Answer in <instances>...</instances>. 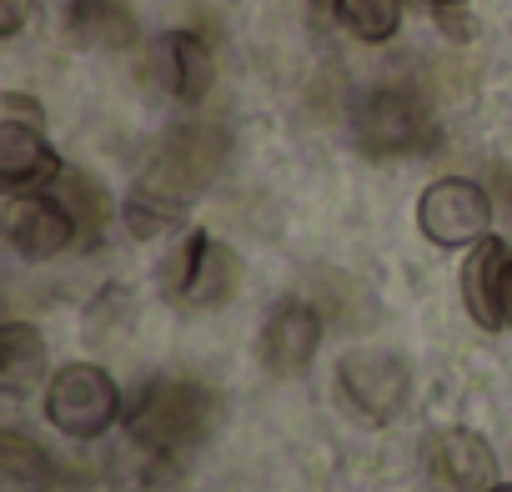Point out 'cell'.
Returning <instances> with one entry per match:
<instances>
[{
	"label": "cell",
	"mask_w": 512,
	"mask_h": 492,
	"mask_svg": "<svg viewBox=\"0 0 512 492\" xmlns=\"http://www.w3.org/2000/svg\"><path fill=\"white\" fill-rule=\"evenodd\" d=\"M131 437L151 452H186L196 442H206L211 422H216V397L201 382L186 377H161L141 392V402L131 407Z\"/></svg>",
	"instance_id": "cell-1"
},
{
	"label": "cell",
	"mask_w": 512,
	"mask_h": 492,
	"mask_svg": "<svg viewBox=\"0 0 512 492\" xmlns=\"http://www.w3.org/2000/svg\"><path fill=\"white\" fill-rule=\"evenodd\" d=\"M221 161H226V131L206 126V121H186V126L161 136V146L151 151L136 186L151 191V196H166L176 206H191L216 181Z\"/></svg>",
	"instance_id": "cell-2"
},
{
	"label": "cell",
	"mask_w": 512,
	"mask_h": 492,
	"mask_svg": "<svg viewBox=\"0 0 512 492\" xmlns=\"http://www.w3.org/2000/svg\"><path fill=\"white\" fill-rule=\"evenodd\" d=\"M241 292V262L231 246H221L206 231H186L171 257L161 262V297L191 312H211L226 307Z\"/></svg>",
	"instance_id": "cell-3"
},
{
	"label": "cell",
	"mask_w": 512,
	"mask_h": 492,
	"mask_svg": "<svg viewBox=\"0 0 512 492\" xmlns=\"http://www.w3.org/2000/svg\"><path fill=\"white\" fill-rule=\"evenodd\" d=\"M352 136H357V146H362L367 156H377V161H387V156H422V151H432V146L442 141V131H437V121L427 116V106H422L412 91H402V86L372 91V96L357 106Z\"/></svg>",
	"instance_id": "cell-4"
},
{
	"label": "cell",
	"mask_w": 512,
	"mask_h": 492,
	"mask_svg": "<svg viewBox=\"0 0 512 492\" xmlns=\"http://www.w3.org/2000/svg\"><path fill=\"white\" fill-rule=\"evenodd\" d=\"M46 417L56 432L66 437H101L111 432V422L121 417V392L111 382V372L91 367V362H71L51 377V392H46Z\"/></svg>",
	"instance_id": "cell-5"
},
{
	"label": "cell",
	"mask_w": 512,
	"mask_h": 492,
	"mask_svg": "<svg viewBox=\"0 0 512 492\" xmlns=\"http://www.w3.org/2000/svg\"><path fill=\"white\" fill-rule=\"evenodd\" d=\"M337 382H342L347 407H352L362 422H377V427L392 422V417H402L407 392H412L407 362H402L397 352H377V347L347 352L342 367H337Z\"/></svg>",
	"instance_id": "cell-6"
},
{
	"label": "cell",
	"mask_w": 512,
	"mask_h": 492,
	"mask_svg": "<svg viewBox=\"0 0 512 492\" xmlns=\"http://www.w3.org/2000/svg\"><path fill=\"white\" fill-rule=\"evenodd\" d=\"M417 226H422V236L437 241V246H472V241H482L487 226H492V201H487V191H482L477 181H467V176H442V181H432V186L422 191V201H417Z\"/></svg>",
	"instance_id": "cell-7"
},
{
	"label": "cell",
	"mask_w": 512,
	"mask_h": 492,
	"mask_svg": "<svg viewBox=\"0 0 512 492\" xmlns=\"http://www.w3.org/2000/svg\"><path fill=\"white\" fill-rule=\"evenodd\" d=\"M0 236H6V246L16 257L26 262H46L56 252H66V246L76 241V221L66 211L61 196H46V191H21L6 201V211H0Z\"/></svg>",
	"instance_id": "cell-8"
},
{
	"label": "cell",
	"mask_w": 512,
	"mask_h": 492,
	"mask_svg": "<svg viewBox=\"0 0 512 492\" xmlns=\"http://www.w3.org/2000/svg\"><path fill=\"white\" fill-rule=\"evenodd\" d=\"M151 76H156V86H161L171 101L196 106V101H206V91H211V81H216L211 46H206L196 31H166V36H156V46H151Z\"/></svg>",
	"instance_id": "cell-9"
},
{
	"label": "cell",
	"mask_w": 512,
	"mask_h": 492,
	"mask_svg": "<svg viewBox=\"0 0 512 492\" xmlns=\"http://www.w3.org/2000/svg\"><path fill=\"white\" fill-rule=\"evenodd\" d=\"M317 342H322V312L307 302H282L262 327V367L272 377H302L317 357Z\"/></svg>",
	"instance_id": "cell-10"
},
{
	"label": "cell",
	"mask_w": 512,
	"mask_h": 492,
	"mask_svg": "<svg viewBox=\"0 0 512 492\" xmlns=\"http://www.w3.org/2000/svg\"><path fill=\"white\" fill-rule=\"evenodd\" d=\"M427 472L447 492H487L497 482V457L492 447L467 432V427H442L427 437Z\"/></svg>",
	"instance_id": "cell-11"
},
{
	"label": "cell",
	"mask_w": 512,
	"mask_h": 492,
	"mask_svg": "<svg viewBox=\"0 0 512 492\" xmlns=\"http://www.w3.org/2000/svg\"><path fill=\"white\" fill-rule=\"evenodd\" d=\"M61 176V156L46 146L41 126L11 121L0 126V191L21 196V191H41Z\"/></svg>",
	"instance_id": "cell-12"
},
{
	"label": "cell",
	"mask_w": 512,
	"mask_h": 492,
	"mask_svg": "<svg viewBox=\"0 0 512 492\" xmlns=\"http://www.w3.org/2000/svg\"><path fill=\"white\" fill-rule=\"evenodd\" d=\"M56 16L71 46H131L136 21L126 0H56Z\"/></svg>",
	"instance_id": "cell-13"
},
{
	"label": "cell",
	"mask_w": 512,
	"mask_h": 492,
	"mask_svg": "<svg viewBox=\"0 0 512 492\" xmlns=\"http://www.w3.org/2000/svg\"><path fill=\"white\" fill-rule=\"evenodd\" d=\"M46 377V337L31 322H0V397H26Z\"/></svg>",
	"instance_id": "cell-14"
},
{
	"label": "cell",
	"mask_w": 512,
	"mask_h": 492,
	"mask_svg": "<svg viewBox=\"0 0 512 492\" xmlns=\"http://www.w3.org/2000/svg\"><path fill=\"white\" fill-rule=\"evenodd\" d=\"M502 262H507V246L497 236L472 241V257L462 262V302H467V317L482 332H502V317H497V272H502Z\"/></svg>",
	"instance_id": "cell-15"
},
{
	"label": "cell",
	"mask_w": 512,
	"mask_h": 492,
	"mask_svg": "<svg viewBox=\"0 0 512 492\" xmlns=\"http://www.w3.org/2000/svg\"><path fill=\"white\" fill-rule=\"evenodd\" d=\"M51 186H56V196L66 201V211H71V221H76V241H96V236L106 231V221H111V196H106V186H101L91 171H66V166H61V176H56Z\"/></svg>",
	"instance_id": "cell-16"
},
{
	"label": "cell",
	"mask_w": 512,
	"mask_h": 492,
	"mask_svg": "<svg viewBox=\"0 0 512 492\" xmlns=\"http://www.w3.org/2000/svg\"><path fill=\"white\" fill-rule=\"evenodd\" d=\"M337 21H342L347 36H357L367 46H382L402 26V0H337Z\"/></svg>",
	"instance_id": "cell-17"
},
{
	"label": "cell",
	"mask_w": 512,
	"mask_h": 492,
	"mask_svg": "<svg viewBox=\"0 0 512 492\" xmlns=\"http://www.w3.org/2000/svg\"><path fill=\"white\" fill-rule=\"evenodd\" d=\"M0 477L21 482V487H41L51 482V457L36 437L26 432H0Z\"/></svg>",
	"instance_id": "cell-18"
},
{
	"label": "cell",
	"mask_w": 512,
	"mask_h": 492,
	"mask_svg": "<svg viewBox=\"0 0 512 492\" xmlns=\"http://www.w3.org/2000/svg\"><path fill=\"white\" fill-rule=\"evenodd\" d=\"M121 216H126V231H131V236L151 241V236H161V231L181 226V221H186V206H176V201H166V196H151V191L131 186V196H126Z\"/></svg>",
	"instance_id": "cell-19"
},
{
	"label": "cell",
	"mask_w": 512,
	"mask_h": 492,
	"mask_svg": "<svg viewBox=\"0 0 512 492\" xmlns=\"http://www.w3.org/2000/svg\"><path fill=\"white\" fill-rule=\"evenodd\" d=\"M11 121H26V126H46V111L36 96H21V91H0V126Z\"/></svg>",
	"instance_id": "cell-20"
},
{
	"label": "cell",
	"mask_w": 512,
	"mask_h": 492,
	"mask_svg": "<svg viewBox=\"0 0 512 492\" xmlns=\"http://www.w3.org/2000/svg\"><path fill=\"white\" fill-rule=\"evenodd\" d=\"M432 21H437V31H442L447 41H457V46L477 36V21H472V11H467V6H437V11H432Z\"/></svg>",
	"instance_id": "cell-21"
},
{
	"label": "cell",
	"mask_w": 512,
	"mask_h": 492,
	"mask_svg": "<svg viewBox=\"0 0 512 492\" xmlns=\"http://www.w3.org/2000/svg\"><path fill=\"white\" fill-rule=\"evenodd\" d=\"M26 21H31V0H0V41L21 36Z\"/></svg>",
	"instance_id": "cell-22"
},
{
	"label": "cell",
	"mask_w": 512,
	"mask_h": 492,
	"mask_svg": "<svg viewBox=\"0 0 512 492\" xmlns=\"http://www.w3.org/2000/svg\"><path fill=\"white\" fill-rule=\"evenodd\" d=\"M497 317H502V327H512V252L497 272Z\"/></svg>",
	"instance_id": "cell-23"
},
{
	"label": "cell",
	"mask_w": 512,
	"mask_h": 492,
	"mask_svg": "<svg viewBox=\"0 0 512 492\" xmlns=\"http://www.w3.org/2000/svg\"><path fill=\"white\" fill-rule=\"evenodd\" d=\"M427 6L437 11V6H467V0H427Z\"/></svg>",
	"instance_id": "cell-24"
},
{
	"label": "cell",
	"mask_w": 512,
	"mask_h": 492,
	"mask_svg": "<svg viewBox=\"0 0 512 492\" xmlns=\"http://www.w3.org/2000/svg\"><path fill=\"white\" fill-rule=\"evenodd\" d=\"M487 492H512V487H507V482H492V487H487Z\"/></svg>",
	"instance_id": "cell-25"
}]
</instances>
